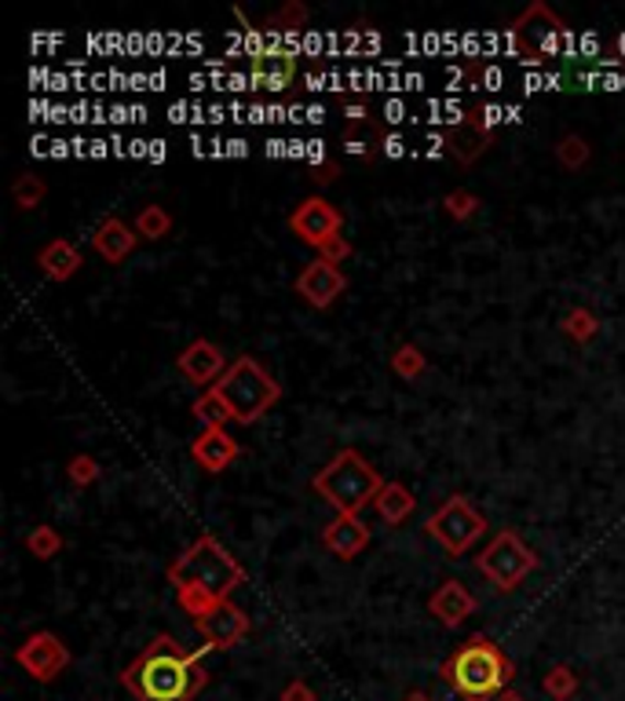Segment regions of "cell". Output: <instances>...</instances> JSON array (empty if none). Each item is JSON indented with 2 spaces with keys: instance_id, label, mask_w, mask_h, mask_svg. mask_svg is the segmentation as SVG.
<instances>
[{
  "instance_id": "1",
  "label": "cell",
  "mask_w": 625,
  "mask_h": 701,
  "mask_svg": "<svg viewBox=\"0 0 625 701\" xmlns=\"http://www.w3.org/2000/svg\"><path fill=\"white\" fill-rule=\"evenodd\" d=\"M206 654H212L209 643H201L198 650H184L176 636L162 632L129 661L121 683L135 701H195L209 683V672L201 665Z\"/></svg>"
},
{
  "instance_id": "2",
  "label": "cell",
  "mask_w": 625,
  "mask_h": 701,
  "mask_svg": "<svg viewBox=\"0 0 625 701\" xmlns=\"http://www.w3.org/2000/svg\"><path fill=\"white\" fill-rule=\"evenodd\" d=\"M165 578L176 589V603L184 606V614H190V622H198L216 603L231 600V592L242 589L249 573L212 534H201L184 556L168 562Z\"/></svg>"
},
{
  "instance_id": "3",
  "label": "cell",
  "mask_w": 625,
  "mask_h": 701,
  "mask_svg": "<svg viewBox=\"0 0 625 701\" xmlns=\"http://www.w3.org/2000/svg\"><path fill=\"white\" fill-rule=\"evenodd\" d=\"M439 676L450 683V691H458L464 701H494L516 680V665L508 661V654L497 647L494 639L472 636L442 661Z\"/></svg>"
},
{
  "instance_id": "4",
  "label": "cell",
  "mask_w": 625,
  "mask_h": 701,
  "mask_svg": "<svg viewBox=\"0 0 625 701\" xmlns=\"http://www.w3.org/2000/svg\"><path fill=\"white\" fill-rule=\"evenodd\" d=\"M381 486H384L381 471L373 468L359 450H351V446H348V450L333 453V461H329L311 479V490L337 515H359L362 508H373Z\"/></svg>"
},
{
  "instance_id": "5",
  "label": "cell",
  "mask_w": 625,
  "mask_h": 701,
  "mask_svg": "<svg viewBox=\"0 0 625 701\" xmlns=\"http://www.w3.org/2000/svg\"><path fill=\"white\" fill-rule=\"evenodd\" d=\"M216 391H220L227 409H231V420L242 424V428L256 424L267 409H275L282 398V384L253 359V354H238L231 362V370L220 376Z\"/></svg>"
},
{
  "instance_id": "6",
  "label": "cell",
  "mask_w": 625,
  "mask_h": 701,
  "mask_svg": "<svg viewBox=\"0 0 625 701\" xmlns=\"http://www.w3.org/2000/svg\"><path fill=\"white\" fill-rule=\"evenodd\" d=\"M486 530H491L486 515L475 508L464 493H450V497L442 501L439 508L428 515V523H425V534L442 551H447L450 559L469 556V551L486 537Z\"/></svg>"
},
{
  "instance_id": "7",
  "label": "cell",
  "mask_w": 625,
  "mask_h": 701,
  "mask_svg": "<svg viewBox=\"0 0 625 701\" xmlns=\"http://www.w3.org/2000/svg\"><path fill=\"white\" fill-rule=\"evenodd\" d=\"M475 567L497 592H516L538 570V551L523 541L516 530H497L475 556Z\"/></svg>"
},
{
  "instance_id": "8",
  "label": "cell",
  "mask_w": 625,
  "mask_h": 701,
  "mask_svg": "<svg viewBox=\"0 0 625 701\" xmlns=\"http://www.w3.org/2000/svg\"><path fill=\"white\" fill-rule=\"evenodd\" d=\"M340 227H344V216H340V209L333 201H326L322 194H311V198H304L297 209H293L289 216V231L297 234L304 245L318 249V256L333 245V241H340L344 234H340Z\"/></svg>"
},
{
  "instance_id": "9",
  "label": "cell",
  "mask_w": 625,
  "mask_h": 701,
  "mask_svg": "<svg viewBox=\"0 0 625 701\" xmlns=\"http://www.w3.org/2000/svg\"><path fill=\"white\" fill-rule=\"evenodd\" d=\"M15 665L22 672H30L37 683H52L70 669V647L55 632L41 628L15 647Z\"/></svg>"
},
{
  "instance_id": "10",
  "label": "cell",
  "mask_w": 625,
  "mask_h": 701,
  "mask_svg": "<svg viewBox=\"0 0 625 701\" xmlns=\"http://www.w3.org/2000/svg\"><path fill=\"white\" fill-rule=\"evenodd\" d=\"M508 37H513V48L519 55H527V52L538 55V52H549L552 44H556V37H567V22L556 15L549 4L534 0V4L513 22Z\"/></svg>"
},
{
  "instance_id": "11",
  "label": "cell",
  "mask_w": 625,
  "mask_h": 701,
  "mask_svg": "<svg viewBox=\"0 0 625 701\" xmlns=\"http://www.w3.org/2000/svg\"><path fill=\"white\" fill-rule=\"evenodd\" d=\"M344 289H348V274L340 271V263H329L326 256H315L311 263H304L297 274L300 300L315 307V311H329Z\"/></svg>"
},
{
  "instance_id": "12",
  "label": "cell",
  "mask_w": 625,
  "mask_h": 701,
  "mask_svg": "<svg viewBox=\"0 0 625 701\" xmlns=\"http://www.w3.org/2000/svg\"><path fill=\"white\" fill-rule=\"evenodd\" d=\"M195 628L201 632V639H206L212 650H231L249 636L253 622H249V614L234 600H223V603H216L209 614H201Z\"/></svg>"
},
{
  "instance_id": "13",
  "label": "cell",
  "mask_w": 625,
  "mask_h": 701,
  "mask_svg": "<svg viewBox=\"0 0 625 701\" xmlns=\"http://www.w3.org/2000/svg\"><path fill=\"white\" fill-rule=\"evenodd\" d=\"M176 365H179V373L187 376V384H195V387H206L209 391V384L216 387L220 384V376L231 370V362H227V354H223V348L216 340H190L184 351H179V359H176Z\"/></svg>"
},
{
  "instance_id": "14",
  "label": "cell",
  "mask_w": 625,
  "mask_h": 701,
  "mask_svg": "<svg viewBox=\"0 0 625 701\" xmlns=\"http://www.w3.org/2000/svg\"><path fill=\"white\" fill-rule=\"evenodd\" d=\"M494 110H483V107H475L469 113V121H461V124H453V129L447 132V151L461 161V165H475L483 154H486V146H491V129H494V118H491Z\"/></svg>"
},
{
  "instance_id": "15",
  "label": "cell",
  "mask_w": 625,
  "mask_h": 701,
  "mask_svg": "<svg viewBox=\"0 0 625 701\" xmlns=\"http://www.w3.org/2000/svg\"><path fill=\"white\" fill-rule=\"evenodd\" d=\"M475 595L469 592V584L461 581H442L436 592L428 595V614L436 617L442 628H461L475 614Z\"/></svg>"
},
{
  "instance_id": "16",
  "label": "cell",
  "mask_w": 625,
  "mask_h": 701,
  "mask_svg": "<svg viewBox=\"0 0 625 701\" xmlns=\"http://www.w3.org/2000/svg\"><path fill=\"white\" fill-rule=\"evenodd\" d=\"M238 457H242V446L227 435V428H201L198 439L190 442V461L201 471H209V475H220Z\"/></svg>"
},
{
  "instance_id": "17",
  "label": "cell",
  "mask_w": 625,
  "mask_h": 701,
  "mask_svg": "<svg viewBox=\"0 0 625 701\" xmlns=\"http://www.w3.org/2000/svg\"><path fill=\"white\" fill-rule=\"evenodd\" d=\"M322 545L333 551L337 559H355L370 548V526L359 515H333L322 530Z\"/></svg>"
},
{
  "instance_id": "18",
  "label": "cell",
  "mask_w": 625,
  "mask_h": 701,
  "mask_svg": "<svg viewBox=\"0 0 625 701\" xmlns=\"http://www.w3.org/2000/svg\"><path fill=\"white\" fill-rule=\"evenodd\" d=\"M297 55L286 52V48H264L256 52L253 59H249V74H253V80L260 88L267 91H282L293 85V77H297Z\"/></svg>"
},
{
  "instance_id": "19",
  "label": "cell",
  "mask_w": 625,
  "mask_h": 701,
  "mask_svg": "<svg viewBox=\"0 0 625 701\" xmlns=\"http://www.w3.org/2000/svg\"><path fill=\"white\" fill-rule=\"evenodd\" d=\"M135 245H140V234H135V227L132 223H124L121 216H107L103 223L96 227V234H92V249L103 256L107 263H124L135 252Z\"/></svg>"
},
{
  "instance_id": "20",
  "label": "cell",
  "mask_w": 625,
  "mask_h": 701,
  "mask_svg": "<svg viewBox=\"0 0 625 701\" xmlns=\"http://www.w3.org/2000/svg\"><path fill=\"white\" fill-rule=\"evenodd\" d=\"M81 263H85L81 249L70 238H52L37 249V267L48 282H70L81 271Z\"/></svg>"
},
{
  "instance_id": "21",
  "label": "cell",
  "mask_w": 625,
  "mask_h": 701,
  "mask_svg": "<svg viewBox=\"0 0 625 701\" xmlns=\"http://www.w3.org/2000/svg\"><path fill=\"white\" fill-rule=\"evenodd\" d=\"M414 508H417V497L403 482H384L377 501H373V512L381 515L384 526H403L414 515Z\"/></svg>"
},
{
  "instance_id": "22",
  "label": "cell",
  "mask_w": 625,
  "mask_h": 701,
  "mask_svg": "<svg viewBox=\"0 0 625 701\" xmlns=\"http://www.w3.org/2000/svg\"><path fill=\"white\" fill-rule=\"evenodd\" d=\"M44 198H48V183H44L37 172H22V176H15V183H11V201H15L22 212L41 209Z\"/></svg>"
},
{
  "instance_id": "23",
  "label": "cell",
  "mask_w": 625,
  "mask_h": 701,
  "mask_svg": "<svg viewBox=\"0 0 625 701\" xmlns=\"http://www.w3.org/2000/svg\"><path fill=\"white\" fill-rule=\"evenodd\" d=\"M22 545H26V551L33 559H41V562H48V559H55L63 551V534L55 530V526H48V523H37L33 526V530L22 537Z\"/></svg>"
},
{
  "instance_id": "24",
  "label": "cell",
  "mask_w": 625,
  "mask_h": 701,
  "mask_svg": "<svg viewBox=\"0 0 625 701\" xmlns=\"http://www.w3.org/2000/svg\"><path fill=\"white\" fill-rule=\"evenodd\" d=\"M135 234L146 238V241H162L168 231H173V212L165 209V205H146V209L135 212Z\"/></svg>"
},
{
  "instance_id": "25",
  "label": "cell",
  "mask_w": 625,
  "mask_h": 701,
  "mask_svg": "<svg viewBox=\"0 0 625 701\" xmlns=\"http://www.w3.org/2000/svg\"><path fill=\"white\" fill-rule=\"evenodd\" d=\"M556 161H560L567 172H578V168H585L589 161H593V146H589L585 135L567 132V135L556 140Z\"/></svg>"
},
{
  "instance_id": "26",
  "label": "cell",
  "mask_w": 625,
  "mask_h": 701,
  "mask_svg": "<svg viewBox=\"0 0 625 701\" xmlns=\"http://www.w3.org/2000/svg\"><path fill=\"white\" fill-rule=\"evenodd\" d=\"M190 413L201 420V428H227V424H231V409H227V402L216 387H209L206 395H198Z\"/></svg>"
},
{
  "instance_id": "27",
  "label": "cell",
  "mask_w": 625,
  "mask_h": 701,
  "mask_svg": "<svg viewBox=\"0 0 625 701\" xmlns=\"http://www.w3.org/2000/svg\"><path fill=\"white\" fill-rule=\"evenodd\" d=\"M392 373L399 381H417V376L428 373V354L417 348V343H399L392 351Z\"/></svg>"
},
{
  "instance_id": "28",
  "label": "cell",
  "mask_w": 625,
  "mask_h": 701,
  "mask_svg": "<svg viewBox=\"0 0 625 701\" xmlns=\"http://www.w3.org/2000/svg\"><path fill=\"white\" fill-rule=\"evenodd\" d=\"M560 329H563L574 343H589V340H596L600 318H596V311H589V307H571V311H567L563 321H560Z\"/></svg>"
},
{
  "instance_id": "29",
  "label": "cell",
  "mask_w": 625,
  "mask_h": 701,
  "mask_svg": "<svg viewBox=\"0 0 625 701\" xmlns=\"http://www.w3.org/2000/svg\"><path fill=\"white\" fill-rule=\"evenodd\" d=\"M541 691L549 694L552 701H567L578 694V672L571 669V665H552L549 672H545L541 680Z\"/></svg>"
},
{
  "instance_id": "30",
  "label": "cell",
  "mask_w": 625,
  "mask_h": 701,
  "mask_svg": "<svg viewBox=\"0 0 625 701\" xmlns=\"http://www.w3.org/2000/svg\"><path fill=\"white\" fill-rule=\"evenodd\" d=\"M442 209H447L450 220H458V223H469L475 212H480V194H472V190H450L447 198H442Z\"/></svg>"
},
{
  "instance_id": "31",
  "label": "cell",
  "mask_w": 625,
  "mask_h": 701,
  "mask_svg": "<svg viewBox=\"0 0 625 701\" xmlns=\"http://www.w3.org/2000/svg\"><path fill=\"white\" fill-rule=\"evenodd\" d=\"M99 475H103V471H99V461H96V457L74 453L70 461H66V479H70L77 490H88L92 482H99Z\"/></svg>"
},
{
  "instance_id": "32",
  "label": "cell",
  "mask_w": 625,
  "mask_h": 701,
  "mask_svg": "<svg viewBox=\"0 0 625 701\" xmlns=\"http://www.w3.org/2000/svg\"><path fill=\"white\" fill-rule=\"evenodd\" d=\"M267 26L271 30H304L308 26V8L300 4V0H286V4H282L275 15H267Z\"/></svg>"
},
{
  "instance_id": "33",
  "label": "cell",
  "mask_w": 625,
  "mask_h": 701,
  "mask_svg": "<svg viewBox=\"0 0 625 701\" xmlns=\"http://www.w3.org/2000/svg\"><path fill=\"white\" fill-rule=\"evenodd\" d=\"M282 701H318V698H315V691L304 680H293L286 691H282Z\"/></svg>"
},
{
  "instance_id": "34",
  "label": "cell",
  "mask_w": 625,
  "mask_h": 701,
  "mask_svg": "<svg viewBox=\"0 0 625 701\" xmlns=\"http://www.w3.org/2000/svg\"><path fill=\"white\" fill-rule=\"evenodd\" d=\"M337 165H333V161H322V165H315V172H311V179L318 183V187H329V183H333L337 179Z\"/></svg>"
},
{
  "instance_id": "35",
  "label": "cell",
  "mask_w": 625,
  "mask_h": 701,
  "mask_svg": "<svg viewBox=\"0 0 625 701\" xmlns=\"http://www.w3.org/2000/svg\"><path fill=\"white\" fill-rule=\"evenodd\" d=\"M344 118H348V124H362V121L370 118V113H366V107H362V102H355V107L348 102V107H344Z\"/></svg>"
},
{
  "instance_id": "36",
  "label": "cell",
  "mask_w": 625,
  "mask_h": 701,
  "mask_svg": "<svg viewBox=\"0 0 625 701\" xmlns=\"http://www.w3.org/2000/svg\"><path fill=\"white\" fill-rule=\"evenodd\" d=\"M384 154H392V157H399V154H403V140H399V135H392V140H384Z\"/></svg>"
},
{
  "instance_id": "37",
  "label": "cell",
  "mask_w": 625,
  "mask_h": 701,
  "mask_svg": "<svg viewBox=\"0 0 625 701\" xmlns=\"http://www.w3.org/2000/svg\"><path fill=\"white\" fill-rule=\"evenodd\" d=\"M348 154H359V157H366V143H359V140H348Z\"/></svg>"
},
{
  "instance_id": "38",
  "label": "cell",
  "mask_w": 625,
  "mask_h": 701,
  "mask_svg": "<svg viewBox=\"0 0 625 701\" xmlns=\"http://www.w3.org/2000/svg\"><path fill=\"white\" fill-rule=\"evenodd\" d=\"M403 701H436V698H431L428 691H410V694H406Z\"/></svg>"
},
{
  "instance_id": "39",
  "label": "cell",
  "mask_w": 625,
  "mask_h": 701,
  "mask_svg": "<svg viewBox=\"0 0 625 701\" xmlns=\"http://www.w3.org/2000/svg\"><path fill=\"white\" fill-rule=\"evenodd\" d=\"M494 701H527V698H519L516 691H505L502 698H494Z\"/></svg>"
}]
</instances>
